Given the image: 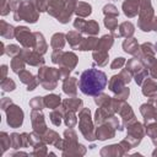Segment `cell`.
Masks as SVG:
<instances>
[{"label":"cell","mask_w":157,"mask_h":157,"mask_svg":"<svg viewBox=\"0 0 157 157\" xmlns=\"http://www.w3.org/2000/svg\"><path fill=\"white\" fill-rule=\"evenodd\" d=\"M108 82L105 72L102 70L91 67L80 75L78 78V88L86 96H98L103 92Z\"/></svg>","instance_id":"1"},{"label":"cell","mask_w":157,"mask_h":157,"mask_svg":"<svg viewBox=\"0 0 157 157\" xmlns=\"http://www.w3.org/2000/svg\"><path fill=\"white\" fill-rule=\"evenodd\" d=\"M155 47H156V49H157V42H156V44H155Z\"/></svg>","instance_id":"2"}]
</instances>
